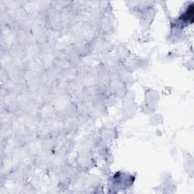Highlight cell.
<instances>
[{
  "instance_id": "1",
  "label": "cell",
  "mask_w": 194,
  "mask_h": 194,
  "mask_svg": "<svg viewBox=\"0 0 194 194\" xmlns=\"http://www.w3.org/2000/svg\"><path fill=\"white\" fill-rule=\"evenodd\" d=\"M184 18H186L188 21H190V23L193 22V5L190 6L186 14L184 15Z\"/></svg>"
}]
</instances>
